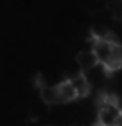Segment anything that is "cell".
I'll return each instance as SVG.
<instances>
[{"mask_svg":"<svg viewBox=\"0 0 122 126\" xmlns=\"http://www.w3.org/2000/svg\"><path fill=\"white\" fill-rule=\"evenodd\" d=\"M97 123L102 126H122V108L113 94L102 92L99 95Z\"/></svg>","mask_w":122,"mask_h":126,"instance_id":"1","label":"cell"},{"mask_svg":"<svg viewBox=\"0 0 122 126\" xmlns=\"http://www.w3.org/2000/svg\"><path fill=\"white\" fill-rule=\"evenodd\" d=\"M75 60H77V65H79L81 70H83V74H86L88 70H92V68H95V67L99 65V58L95 56V52H94L92 49L81 50Z\"/></svg>","mask_w":122,"mask_h":126,"instance_id":"2","label":"cell"},{"mask_svg":"<svg viewBox=\"0 0 122 126\" xmlns=\"http://www.w3.org/2000/svg\"><path fill=\"white\" fill-rule=\"evenodd\" d=\"M57 94H59V101L61 103H70V101H75L77 99V90L72 85L70 79H63V81L57 85Z\"/></svg>","mask_w":122,"mask_h":126,"instance_id":"3","label":"cell"},{"mask_svg":"<svg viewBox=\"0 0 122 126\" xmlns=\"http://www.w3.org/2000/svg\"><path fill=\"white\" fill-rule=\"evenodd\" d=\"M70 81H72V85L75 87V90H77V95L79 97H86V95L90 94L92 85L88 81V78H86V74L79 72V74H75L74 78H70Z\"/></svg>","mask_w":122,"mask_h":126,"instance_id":"4","label":"cell"},{"mask_svg":"<svg viewBox=\"0 0 122 126\" xmlns=\"http://www.w3.org/2000/svg\"><path fill=\"white\" fill-rule=\"evenodd\" d=\"M102 68L106 72H115V70H119V68H122V43L115 45L111 58H109V61L106 63V67H102Z\"/></svg>","mask_w":122,"mask_h":126,"instance_id":"5","label":"cell"},{"mask_svg":"<svg viewBox=\"0 0 122 126\" xmlns=\"http://www.w3.org/2000/svg\"><path fill=\"white\" fill-rule=\"evenodd\" d=\"M40 97L45 105H56L59 101V94H57V87H43L40 90Z\"/></svg>","mask_w":122,"mask_h":126,"instance_id":"6","label":"cell"},{"mask_svg":"<svg viewBox=\"0 0 122 126\" xmlns=\"http://www.w3.org/2000/svg\"><path fill=\"white\" fill-rule=\"evenodd\" d=\"M106 7L115 20H122V0H111Z\"/></svg>","mask_w":122,"mask_h":126,"instance_id":"7","label":"cell"},{"mask_svg":"<svg viewBox=\"0 0 122 126\" xmlns=\"http://www.w3.org/2000/svg\"><path fill=\"white\" fill-rule=\"evenodd\" d=\"M92 126H102V124H99V123H94V124H92Z\"/></svg>","mask_w":122,"mask_h":126,"instance_id":"8","label":"cell"}]
</instances>
